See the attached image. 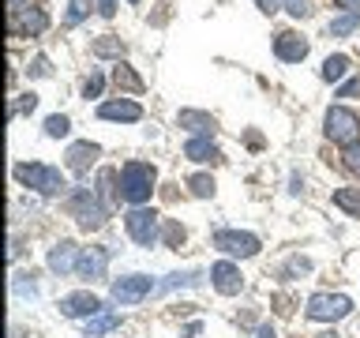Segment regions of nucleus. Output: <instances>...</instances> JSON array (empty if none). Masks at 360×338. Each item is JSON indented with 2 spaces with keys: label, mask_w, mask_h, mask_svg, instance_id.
Here are the masks:
<instances>
[{
  "label": "nucleus",
  "mask_w": 360,
  "mask_h": 338,
  "mask_svg": "<svg viewBox=\"0 0 360 338\" xmlns=\"http://www.w3.org/2000/svg\"><path fill=\"white\" fill-rule=\"evenodd\" d=\"M98 11L105 19H112V15H117V0H98Z\"/></svg>",
  "instance_id": "nucleus-38"
},
{
  "label": "nucleus",
  "mask_w": 360,
  "mask_h": 338,
  "mask_svg": "<svg viewBox=\"0 0 360 338\" xmlns=\"http://www.w3.org/2000/svg\"><path fill=\"white\" fill-rule=\"evenodd\" d=\"M360 94V79H349V83H342V90H338V98H356Z\"/></svg>",
  "instance_id": "nucleus-36"
},
{
  "label": "nucleus",
  "mask_w": 360,
  "mask_h": 338,
  "mask_svg": "<svg viewBox=\"0 0 360 338\" xmlns=\"http://www.w3.org/2000/svg\"><path fill=\"white\" fill-rule=\"evenodd\" d=\"M285 8H289L292 19H308V15H311V4H308V0H289Z\"/></svg>",
  "instance_id": "nucleus-34"
},
{
  "label": "nucleus",
  "mask_w": 360,
  "mask_h": 338,
  "mask_svg": "<svg viewBox=\"0 0 360 338\" xmlns=\"http://www.w3.org/2000/svg\"><path fill=\"white\" fill-rule=\"evenodd\" d=\"M34 106H38V94H19V101L11 106V117L15 113H34Z\"/></svg>",
  "instance_id": "nucleus-33"
},
{
  "label": "nucleus",
  "mask_w": 360,
  "mask_h": 338,
  "mask_svg": "<svg viewBox=\"0 0 360 338\" xmlns=\"http://www.w3.org/2000/svg\"><path fill=\"white\" fill-rule=\"evenodd\" d=\"M334 207H342L345 214L360 218V188H338L334 192Z\"/></svg>",
  "instance_id": "nucleus-23"
},
{
  "label": "nucleus",
  "mask_w": 360,
  "mask_h": 338,
  "mask_svg": "<svg viewBox=\"0 0 360 338\" xmlns=\"http://www.w3.org/2000/svg\"><path fill=\"white\" fill-rule=\"evenodd\" d=\"M338 8H345V11H360V0H338Z\"/></svg>",
  "instance_id": "nucleus-40"
},
{
  "label": "nucleus",
  "mask_w": 360,
  "mask_h": 338,
  "mask_svg": "<svg viewBox=\"0 0 360 338\" xmlns=\"http://www.w3.org/2000/svg\"><path fill=\"white\" fill-rule=\"evenodd\" d=\"M199 282H202L199 270H188V275H180V270H176V275H169V278L162 282V289H176V286H199Z\"/></svg>",
  "instance_id": "nucleus-28"
},
{
  "label": "nucleus",
  "mask_w": 360,
  "mask_h": 338,
  "mask_svg": "<svg viewBox=\"0 0 360 338\" xmlns=\"http://www.w3.org/2000/svg\"><path fill=\"white\" fill-rule=\"evenodd\" d=\"M210 282H214V289H218V293H225V297H233V293H240V289H244L240 267L229 263V259H221V263H214V267H210Z\"/></svg>",
  "instance_id": "nucleus-14"
},
{
  "label": "nucleus",
  "mask_w": 360,
  "mask_h": 338,
  "mask_svg": "<svg viewBox=\"0 0 360 338\" xmlns=\"http://www.w3.org/2000/svg\"><path fill=\"white\" fill-rule=\"evenodd\" d=\"M120 173H112V169H101V177H98V199L105 203V207H112V180H117Z\"/></svg>",
  "instance_id": "nucleus-27"
},
{
  "label": "nucleus",
  "mask_w": 360,
  "mask_h": 338,
  "mask_svg": "<svg viewBox=\"0 0 360 338\" xmlns=\"http://www.w3.org/2000/svg\"><path fill=\"white\" fill-rule=\"evenodd\" d=\"M15 180H19V184H27V188H34L38 196H60V192L68 188L60 169L45 165V162H19L15 165Z\"/></svg>",
  "instance_id": "nucleus-2"
},
{
  "label": "nucleus",
  "mask_w": 360,
  "mask_h": 338,
  "mask_svg": "<svg viewBox=\"0 0 360 338\" xmlns=\"http://www.w3.org/2000/svg\"><path fill=\"white\" fill-rule=\"evenodd\" d=\"M90 15V4H86V0H72V4H68V23H83Z\"/></svg>",
  "instance_id": "nucleus-31"
},
{
  "label": "nucleus",
  "mask_w": 360,
  "mask_h": 338,
  "mask_svg": "<svg viewBox=\"0 0 360 338\" xmlns=\"http://www.w3.org/2000/svg\"><path fill=\"white\" fill-rule=\"evenodd\" d=\"M112 83H117L120 90H135V94H139V90H143V79L135 75L128 64H120V61L112 64Z\"/></svg>",
  "instance_id": "nucleus-22"
},
{
  "label": "nucleus",
  "mask_w": 360,
  "mask_h": 338,
  "mask_svg": "<svg viewBox=\"0 0 360 338\" xmlns=\"http://www.w3.org/2000/svg\"><path fill=\"white\" fill-rule=\"evenodd\" d=\"M308 53H311V42L304 38V34H297V30H281L274 38V56L281 64H300Z\"/></svg>",
  "instance_id": "nucleus-9"
},
{
  "label": "nucleus",
  "mask_w": 360,
  "mask_h": 338,
  "mask_svg": "<svg viewBox=\"0 0 360 338\" xmlns=\"http://www.w3.org/2000/svg\"><path fill=\"white\" fill-rule=\"evenodd\" d=\"M353 30H360V11H345V15L326 23V38H349Z\"/></svg>",
  "instance_id": "nucleus-19"
},
{
  "label": "nucleus",
  "mask_w": 360,
  "mask_h": 338,
  "mask_svg": "<svg viewBox=\"0 0 360 338\" xmlns=\"http://www.w3.org/2000/svg\"><path fill=\"white\" fill-rule=\"evenodd\" d=\"M101 87H105V75H101V72H90V79L83 83V94H86V98H98Z\"/></svg>",
  "instance_id": "nucleus-32"
},
{
  "label": "nucleus",
  "mask_w": 360,
  "mask_h": 338,
  "mask_svg": "<svg viewBox=\"0 0 360 338\" xmlns=\"http://www.w3.org/2000/svg\"><path fill=\"white\" fill-rule=\"evenodd\" d=\"M128 4H139V0H128Z\"/></svg>",
  "instance_id": "nucleus-42"
},
{
  "label": "nucleus",
  "mask_w": 360,
  "mask_h": 338,
  "mask_svg": "<svg viewBox=\"0 0 360 338\" xmlns=\"http://www.w3.org/2000/svg\"><path fill=\"white\" fill-rule=\"evenodd\" d=\"M27 72H30V75H49V61H45V56H34Z\"/></svg>",
  "instance_id": "nucleus-35"
},
{
  "label": "nucleus",
  "mask_w": 360,
  "mask_h": 338,
  "mask_svg": "<svg viewBox=\"0 0 360 338\" xmlns=\"http://www.w3.org/2000/svg\"><path fill=\"white\" fill-rule=\"evenodd\" d=\"M22 8H30V0H8V11H22Z\"/></svg>",
  "instance_id": "nucleus-39"
},
{
  "label": "nucleus",
  "mask_w": 360,
  "mask_h": 338,
  "mask_svg": "<svg viewBox=\"0 0 360 338\" xmlns=\"http://www.w3.org/2000/svg\"><path fill=\"white\" fill-rule=\"evenodd\" d=\"M342 165L353 177H360V143H353V146H345V151H342Z\"/></svg>",
  "instance_id": "nucleus-29"
},
{
  "label": "nucleus",
  "mask_w": 360,
  "mask_h": 338,
  "mask_svg": "<svg viewBox=\"0 0 360 338\" xmlns=\"http://www.w3.org/2000/svg\"><path fill=\"white\" fill-rule=\"evenodd\" d=\"M79 259H83V252L72 244V241H60V244H53L49 248V270L53 275H72V270H79Z\"/></svg>",
  "instance_id": "nucleus-15"
},
{
  "label": "nucleus",
  "mask_w": 360,
  "mask_h": 338,
  "mask_svg": "<svg viewBox=\"0 0 360 338\" xmlns=\"http://www.w3.org/2000/svg\"><path fill=\"white\" fill-rule=\"evenodd\" d=\"M259 4V11H263V15H274V11H281V0H255Z\"/></svg>",
  "instance_id": "nucleus-37"
},
{
  "label": "nucleus",
  "mask_w": 360,
  "mask_h": 338,
  "mask_svg": "<svg viewBox=\"0 0 360 338\" xmlns=\"http://www.w3.org/2000/svg\"><path fill=\"white\" fill-rule=\"evenodd\" d=\"M68 207H72V218L83 225V230H101V225H105V218H109V207L98 199L94 188H75Z\"/></svg>",
  "instance_id": "nucleus-3"
},
{
  "label": "nucleus",
  "mask_w": 360,
  "mask_h": 338,
  "mask_svg": "<svg viewBox=\"0 0 360 338\" xmlns=\"http://www.w3.org/2000/svg\"><path fill=\"white\" fill-rule=\"evenodd\" d=\"M49 27V15L41 8H22V11H11V34L15 38H34Z\"/></svg>",
  "instance_id": "nucleus-11"
},
{
  "label": "nucleus",
  "mask_w": 360,
  "mask_h": 338,
  "mask_svg": "<svg viewBox=\"0 0 360 338\" xmlns=\"http://www.w3.org/2000/svg\"><path fill=\"white\" fill-rule=\"evenodd\" d=\"M68 132H72V120H68L64 113H53V117L45 120V135H49V139H64Z\"/></svg>",
  "instance_id": "nucleus-25"
},
{
  "label": "nucleus",
  "mask_w": 360,
  "mask_h": 338,
  "mask_svg": "<svg viewBox=\"0 0 360 338\" xmlns=\"http://www.w3.org/2000/svg\"><path fill=\"white\" fill-rule=\"evenodd\" d=\"M255 338H278V334H274V327H259Z\"/></svg>",
  "instance_id": "nucleus-41"
},
{
  "label": "nucleus",
  "mask_w": 360,
  "mask_h": 338,
  "mask_svg": "<svg viewBox=\"0 0 360 338\" xmlns=\"http://www.w3.org/2000/svg\"><path fill=\"white\" fill-rule=\"evenodd\" d=\"M60 312L72 315V320H94L98 312H105V304H101L90 289H79V293H68L60 301Z\"/></svg>",
  "instance_id": "nucleus-10"
},
{
  "label": "nucleus",
  "mask_w": 360,
  "mask_h": 338,
  "mask_svg": "<svg viewBox=\"0 0 360 338\" xmlns=\"http://www.w3.org/2000/svg\"><path fill=\"white\" fill-rule=\"evenodd\" d=\"M109 248L105 244H94V248H86L83 259H79V270L75 275L83 278V282H98V278H105V267H109Z\"/></svg>",
  "instance_id": "nucleus-13"
},
{
  "label": "nucleus",
  "mask_w": 360,
  "mask_h": 338,
  "mask_svg": "<svg viewBox=\"0 0 360 338\" xmlns=\"http://www.w3.org/2000/svg\"><path fill=\"white\" fill-rule=\"evenodd\" d=\"M214 248L225 256H236V259H252L259 256V237L255 233H244V230H218L214 233Z\"/></svg>",
  "instance_id": "nucleus-7"
},
{
  "label": "nucleus",
  "mask_w": 360,
  "mask_h": 338,
  "mask_svg": "<svg viewBox=\"0 0 360 338\" xmlns=\"http://www.w3.org/2000/svg\"><path fill=\"white\" fill-rule=\"evenodd\" d=\"M162 218H158L154 211H146V207H131L128 214H124V230H128V237L139 248H150V244H158L162 241Z\"/></svg>",
  "instance_id": "nucleus-5"
},
{
  "label": "nucleus",
  "mask_w": 360,
  "mask_h": 338,
  "mask_svg": "<svg viewBox=\"0 0 360 338\" xmlns=\"http://www.w3.org/2000/svg\"><path fill=\"white\" fill-rule=\"evenodd\" d=\"M326 83H342V79L349 75V56H342V53H334V56H326L323 61V72H319Z\"/></svg>",
  "instance_id": "nucleus-20"
},
{
  "label": "nucleus",
  "mask_w": 360,
  "mask_h": 338,
  "mask_svg": "<svg viewBox=\"0 0 360 338\" xmlns=\"http://www.w3.org/2000/svg\"><path fill=\"white\" fill-rule=\"evenodd\" d=\"M154 180H158V169L150 162H124L120 165V196L131 207H146L154 196Z\"/></svg>",
  "instance_id": "nucleus-1"
},
{
  "label": "nucleus",
  "mask_w": 360,
  "mask_h": 338,
  "mask_svg": "<svg viewBox=\"0 0 360 338\" xmlns=\"http://www.w3.org/2000/svg\"><path fill=\"white\" fill-rule=\"evenodd\" d=\"M323 132H326L330 143L353 146V143H360V117L353 109H345V106H330L326 117H323Z\"/></svg>",
  "instance_id": "nucleus-4"
},
{
  "label": "nucleus",
  "mask_w": 360,
  "mask_h": 338,
  "mask_svg": "<svg viewBox=\"0 0 360 338\" xmlns=\"http://www.w3.org/2000/svg\"><path fill=\"white\" fill-rule=\"evenodd\" d=\"M180 128H188L191 135H214L218 128V120L210 117V113H199V109H180Z\"/></svg>",
  "instance_id": "nucleus-17"
},
{
  "label": "nucleus",
  "mask_w": 360,
  "mask_h": 338,
  "mask_svg": "<svg viewBox=\"0 0 360 338\" xmlns=\"http://www.w3.org/2000/svg\"><path fill=\"white\" fill-rule=\"evenodd\" d=\"M184 154L191 158V162H218V146H214L210 135H191V139L184 143Z\"/></svg>",
  "instance_id": "nucleus-18"
},
{
  "label": "nucleus",
  "mask_w": 360,
  "mask_h": 338,
  "mask_svg": "<svg viewBox=\"0 0 360 338\" xmlns=\"http://www.w3.org/2000/svg\"><path fill=\"white\" fill-rule=\"evenodd\" d=\"M117 323H120V315H117V312H98L94 320H86V338H101V334H109Z\"/></svg>",
  "instance_id": "nucleus-21"
},
{
  "label": "nucleus",
  "mask_w": 360,
  "mask_h": 338,
  "mask_svg": "<svg viewBox=\"0 0 360 338\" xmlns=\"http://www.w3.org/2000/svg\"><path fill=\"white\" fill-rule=\"evenodd\" d=\"M94 53L98 56H117V61H120V56H124V42L112 38V34H101V38L94 42Z\"/></svg>",
  "instance_id": "nucleus-24"
},
{
  "label": "nucleus",
  "mask_w": 360,
  "mask_h": 338,
  "mask_svg": "<svg viewBox=\"0 0 360 338\" xmlns=\"http://www.w3.org/2000/svg\"><path fill=\"white\" fill-rule=\"evenodd\" d=\"M304 312H308V320H315V323H338L353 312V301H349L345 293H315Z\"/></svg>",
  "instance_id": "nucleus-6"
},
{
  "label": "nucleus",
  "mask_w": 360,
  "mask_h": 338,
  "mask_svg": "<svg viewBox=\"0 0 360 338\" xmlns=\"http://www.w3.org/2000/svg\"><path fill=\"white\" fill-rule=\"evenodd\" d=\"M162 241L169 248H180L184 244V225H176V222H165V230H162Z\"/></svg>",
  "instance_id": "nucleus-30"
},
{
  "label": "nucleus",
  "mask_w": 360,
  "mask_h": 338,
  "mask_svg": "<svg viewBox=\"0 0 360 338\" xmlns=\"http://www.w3.org/2000/svg\"><path fill=\"white\" fill-rule=\"evenodd\" d=\"M154 293V282L146 275H124L112 282V301L117 304H139L143 297H150Z\"/></svg>",
  "instance_id": "nucleus-8"
},
{
  "label": "nucleus",
  "mask_w": 360,
  "mask_h": 338,
  "mask_svg": "<svg viewBox=\"0 0 360 338\" xmlns=\"http://www.w3.org/2000/svg\"><path fill=\"white\" fill-rule=\"evenodd\" d=\"M188 188H191V196L210 199V196H214V177H207V173H195V177H188Z\"/></svg>",
  "instance_id": "nucleus-26"
},
{
  "label": "nucleus",
  "mask_w": 360,
  "mask_h": 338,
  "mask_svg": "<svg viewBox=\"0 0 360 338\" xmlns=\"http://www.w3.org/2000/svg\"><path fill=\"white\" fill-rule=\"evenodd\" d=\"M98 117L101 120L135 124V120H143V106H139V101H131V98H109V101H101V106H98Z\"/></svg>",
  "instance_id": "nucleus-12"
},
{
  "label": "nucleus",
  "mask_w": 360,
  "mask_h": 338,
  "mask_svg": "<svg viewBox=\"0 0 360 338\" xmlns=\"http://www.w3.org/2000/svg\"><path fill=\"white\" fill-rule=\"evenodd\" d=\"M98 154H101V146L98 143H72V146H68V169H72V173H86V169L90 165H94L98 162Z\"/></svg>",
  "instance_id": "nucleus-16"
}]
</instances>
